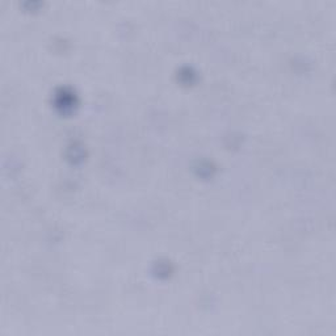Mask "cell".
Segmentation results:
<instances>
[{
	"instance_id": "cell-1",
	"label": "cell",
	"mask_w": 336,
	"mask_h": 336,
	"mask_svg": "<svg viewBox=\"0 0 336 336\" xmlns=\"http://www.w3.org/2000/svg\"><path fill=\"white\" fill-rule=\"evenodd\" d=\"M72 105H75V96L72 95V92L62 90L59 94H57V107L66 111V109H71Z\"/></svg>"
}]
</instances>
